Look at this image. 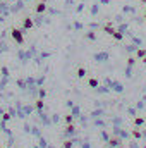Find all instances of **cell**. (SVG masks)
I'll list each match as a JSON object with an SVG mask.
<instances>
[{
    "label": "cell",
    "instance_id": "6da1fadb",
    "mask_svg": "<svg viewBox=\"0 0 146 148\" xmlns=\"http://www.w3.org/2000/svg\"><path fill=\"white\" fill-rule=\"evenodd\" d=\"M10 36H12V40H14L16 43H19V45H23V43H24V35H23V31H21V29H17V28H12Z\"/></svg>",
    "mask_w": 146,
    "mask_h": 148
},
{
    "label": "cell",
    "instance_id": "7a4b0ae2",
    "mask_svg": "<svg viewBox=\"0 0 146 148\" xmlns=\"http://www.w3.org/2000/svg\"><path fill=\"white\" fill-rule=\"evenodd\" d=\"M33 26H35V23H33L31 17H23V29L24 31H29Z\"/></svg>",
    "mask_w": 146,
    "mask_h": 148
},
{
    "label": "cell",
    "instance_id": "3957f363",
    "mask_svg": "<svg viewBox=\"0 0 146 148\" xmlns=\"http://www.w3.org/2000/svg\"><path fill=\"white\" fill-rule=\"evenodd\" d=\"M35 10H36L38 14H43V12L46 10V3H45V0L38 2V3H36V7H35Z\"/></svg>",
    "mask_w": 146,
    "mask_h": 148
},
{
    "label": "cell",
    "instance_id": "277c9868",
    "mask_svg": "<svg viewBox=\"0 0 146 148\" xmlns=\"http://www.w3.org/2000/svg\"><path fill=\"white\" fill-rule=\"evenodd\" d=\"M95 59H96L98 62H105V60L108 59V55H107V53H96V55H95Z\"/></svg>",
    "mask_w": 146,
    "mask_h": 148
},
{
    "label": "cell",
    "instance_id": "5b68a950",
    "mask_svg": "<svg viewBox=\"0 0 146 148\" xmlns=\"http://www.w3.org/2000/svg\"><path fill=\"white\" fill-rule=\"evenodd\" d=\"M108 145L110 147H119V145H120V140H119V138H110Z\"/></svg>",
    "mask_w": 146,
    "mask_h": 148
},
{
    "label": "cell",
    "instance_id": "8992f818",
    "mask_svg": "<svg viewBox=\"0 0 146 148\" xmlns=\"http://www.w3.org/2000/svg\"><path fill=\"white\" fill-rule=\"evenodd\" d=\"M136 55H138V59H143L146 55V50L145 48H138V50H136Z\"/></svg>",
    "mask_w": 146,
    "mask_h": 148
},
{
    "label": "cell",
    "instance_id": "52a82bcc",
    "mask_svg": "<svg viewBox=\"0 0 146 148\" xmlns=\"http://www.w3.org/2000/svg\"><path fill=\"white\" fill-rule=\"evenodd\" d=\"M88 83H89V86H91V88H98V79H95V77H91V79H89Z\"/></svg>",
    "mask_w": 146,
    "mask_h": 148
},
{
    "label": "cell",
    "instance_id": "ba28073f",
    "mask_svg": "<svg viewBox=\"0 0 146 148\" xmlns=\"http://www.w3.org/2000/svg\"><path fill=\"white\" fill-rule=\"evenodd\" d=\"M103 31H105V33H108V35H113V31H115V29H113V28H112L110 24H105V28H103Z\"/></svg>",
    "mask_w": 146,
    "mask_h": 148
},
{
    "label": "cell",
    "instance_id": "9c48e42d",
    "mask_svg": "<svg viewBox=\"0 0 146 148\" xmlns=\"http://www.w3.org/2000/svg\"><path fill=\"white\" fill-rule=\"evenodd\" d=\"M112 36L115 38V40H119V41H122V38H124V35L120 33V31H113V35Z\"/></svg>",
    "mask_w": 146,
    "mask_h": 148
},
{
    "label": "cell",
    "instance_id": "30bf717a",
    "mask_svg": "<svg viewBox=\"0 0 146 148\" xmlns=\"http://www.w3.org/2000/svg\"><path fill=\"white\" fill-rule=\"evenodd\" d=\"M112 86H113V90H115V91H119V93L124 90V88H122V84H119V83H112Z\"/></svg>",
    "mask_w": 146,
    "mask_h": 148
},
{
    "label": "cell",
    "instance_id": "8fae6325",
    "mask_svg": "<svg viewBox=\"0 0 146 148\" xmlns=\"http://www.w3.org/2000/svg\"><path fill=\"white\" fill-rule=\"evenodd\" d=\"M134 124H136V126H143V124H145V119H143V117H136V119H134Z\"/></svg>",
    "mask_w": 146,
    "mask_h": 148
},
{
    "label": "cell",
    "instance_id": "7c38bea8",
    "mask_svg": "<svg viewBox=\"0 0 146 148\" xmlns=\"http://www.w3.org/2000/svg\"><path fill=\"white\" fill-rule=\"evenodd\" d=\"M77 76H79V77H84V76H86V69H84V67H79V69H77Z\"/></svg>",
    "mask_w": 146,
    "mask_h": 148
},
{
    "label": "cell",
    "instance_id": "4fadbf2b",
    "mask_svg": "<svg viewBox=\"0 0 146 148\" xmlns=\"http://www.w3.org/2000/svg\"><path fill=\"white\" fill-rule=\"evenodd\" d=\"M35 107H36L38 110H43V100L40 98V100H36V103H35Z\"/></svg>",
    "mask_w": 146,
    "mask_h": 148
},
{
    "label": "cell",
    "instance_id": "5bb4252c",
    "mask_svg": "<svg viewBox=\"0 0 146 148\" xmlns=\"http://www.w3.org/2000/svg\"><path fill=\"white\" fill-rule=\"evenodd\" d=\"M132 136H134L136 140H139V138H141L143 134H141V131H138V129H134V131H132Z\"/></svg>",
    "mask_w": 146,
    "mask_h": 148
},
{
    "label": "cell",
    "instance_id": "9a60e30c",
    "mask_svg": "<svg viewBox=\"0 0 146 148\" xmlns=\"http://www.w3.org/2000/svg\"><path fill=\"white\" fill-rule=\"evenodd\" d=\"M86 38H88V40H96V35H95L93 31H88V33H86Z\"/></svg>",
    "mask_w": 146,
    "mask_h": 148
},
{
    "label": "cell",
    "instance_id": "2e32d148",
    "mask_svg": "<svg viewBox=\"0 0 146 148\" xmlns=\"http://www.w3.org/2000/svg\"><path fill=\"white\" fill-rule=\"evenodd\" d=\"M65 133H67V134H72V133H74V126L69 124V126H67V129H65Z\"/></svg>",
    "mask_w": 146,
    "mask_h": 148
},
{
    "label": "cell",
    "instance_id": "e0dca14e",
    "mask_svg": "<svg viewBox=\"0 0 146 148\" xmlns=\"http://www.w3.org/2000/svg\"><path fill=\"white\" fill-rule=\"evenodd\" d=\"M64 148H72V141H71V140L64 141Z\"/></svg>",
    "mask_w": 146,
    "mask_h": 148
},
{
    "label": "cell",
    "instance_id": "ac0fdd59",
    "mask_svg": "<svg viewBox=\"0 0 146 148\" xmlns=\"http://www.w3.org/2000/svg\"><path fill=\"white\" fill-rule=\"evenodd\" d=\"M127 64H129V67H132V66H134V59L129 57V59H127Z\"/></svg>",
    "mask_w": 146,
    "mask_h": 148
},
{
    "label": "cell",
    "instance_id": "d6986e66",
    "mask_svg": "<svg viewBox=\"0 0 146 148\" xmlns=\"http://www.w3.org/2000/svg\"><path fill=\"white\" fill-rule=\"evenodd\" d=\"M65 122L71 124V122H72V115H65Z\"/></svg>",
    "mask_w": 146,
    "mask_h": 148
},
{
    "label": "cell",
    "instance_id": "ffe728a7",
    "mask_svg": "<svg viewBox=\"0 0 146 148\" xmlns=\"http://www.w3.org/2000/svg\"><path fill=\"white\" fill-rule=\"evenodd\" d=\"M45 95H46V91H45V90H40V97H41V98H43V97H45Z\"/></svg>",
    "mask_w": 146,
    "mask_h": 148
},
{
    "label": "cell",
    "instance_id": "44dd1931",
    "mask_svg": "<svg viewBox=\"0 0 146 148\" xmlns=\"http://www.w3.org/2000/svg\"><path fill=\"white\" fill-rule=\"evenodd\" d=\"M143 62H145V64H146V55H145V57H143Z\"/></svg>",
    "mask_w": 146,
    "mask_h": 148
},
{
    "label": "cell",
    "instance_id": "7402d4cb",
    "mask_svg": "<svg viewBox=\"0 0 146 148\" xmlns=\"http://www.w3.org/2000/svg\"><path fill=\"white\" fill-rule=\"evenodd\" d=\"M141 2H145V3H146V0H141Z\"/></svg>",
    "mask_w": 146,
    "mask_h": 148
},
{
    "label": "cell",
    "instance_id": "603a6c76",
    "mask_svg": "<svg viewBox=\"0 0 146 148\" xmlns=\"http://www.w3.org/2000/svg\"><path fill=\"white\" fill-rule=\"evenodd\" d=\"M145 19H146V12H145Z\"/></svg>",
    "mask_w": 146,
    "mask_h": 148
},
{
    "label": "cell",
    "instance_id": "cb8c5ba5",
    "mask_svg": "<svg viewBox=\"0 0 146 148\" xmlns=\"http://www.w3.org/2000/svg\"><path fill=\"white\" fill-rule=\"evenodd\" d=\"M120 148H122V147H120Z\"/></svg>",
    "mask_w": 146,
    "mask_h": 148
}]
</instances>
